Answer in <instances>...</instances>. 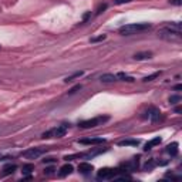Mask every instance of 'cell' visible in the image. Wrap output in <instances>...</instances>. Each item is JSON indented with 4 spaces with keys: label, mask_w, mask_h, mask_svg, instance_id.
<instances>
[{
    "label": "cell",
    "mask_w": 182,
    "mask_h": 182,
    "mask_svg": "<svg viewBox=\"0 0 182 182\" xmlns=\"http://www.w3.org/2000/svg\"><path fill=\"white\" fill-rule=\"evenodd\" d=\"M151 30V24L148 23H132V24H125V26L119 27V34L123 36H132V34H138V33H144Z\"/></svg>",
    "instance_id": "cell-1"
},
{
    "label": "cell",
    "mask_w": 182,
    "mask_h": 182,
    "mask_svg": "<svg viewBox=\"0 0 182 182\" xmlns=\"http://www.w3.org/2000/svg\"><path fill=\"white\" fill-rule=\"evenodd\" d=\"M158 36L164 40H168V41H179L181 40V31L178 30H172L171 27H164L158 31Z\"/></svg>",
    "instance_id": "cell-2"
},
{
    "label": "cell",
    "mask_w": 182,
    "mask_h": 182,
    "mask_svg": "<svg viewBox=\"0 0 182 182\" xmlns=\"http://www.w3.org/2000/svg\"><path fill=\"white\" fill-rule=\"evenodd\" d=\"M110 117L108 115H101V117H95V118H90V119H86V121H81L78 125L87 130V128H94V127H98V125H103L104 123H107Z\"/></svg>",
    "instance_id": "cell-3"
},
{
    "label": "cell",
    "mask_w": 182,
    "mask_h": 182,
    "mask_svg": "<svg viewBox=\"0 0 182 182\" xmlns=\"http://www.w3.org/2000/svg\"><path fill=\"white\" fill-rule=\"evenodd\" d=\"M119 172H123L121 169H114V168H101L98 174H97V179L98 181H105V179H114Z\"/></svg>",
    "instance_id": "cell-4"
},
{
    "label": "cell",
    "mask_w": 182,
    "mask_h": 182,
    "mask_svg": "<svg viewBox=\"0 0 182 182\" xmlns=\"http://www.w3.org/2000/svg\"><path fill=\"white\" fill-rule=\"evenodd\" d=\"M66 132H67V125L63 124V125H59L56 128H51V130L46 131L41 137L43 138H61L66 135Z\"/></svg>",
    "instance_id": "cell-5"
},
{
    "label": "cell",
    "mask_w": 182,
    "mask_h": 182,
    "mask_svg": "<svg viewBox=\"0 0 182 182\" xmlns=\"http://www.w3.org/2000/svg\"><path fill=\"white\" fill-rule=\"evenodd\" d=\"M44 152H47V148H30L23 152V156L27 160H37L38 156H41Z\"/></svg>",
    "instance_id": "cell-6"
},
{
    "label": "cell",
    "mask_w": 182,
    "mask_h": 182,
    "mask_svg": "<svg viewBox=\"0 0 182 182\" xmlns=\"http://www.w3.org/2000/svg\"><path fill=\"white\" fill-rule=\"evenodd\" d=\"M138 168V158H132L131 161H127L121 165V171L123 172H134Z\"/></svg>",
    "instance_id": "cell-7"
},
{
    "label": "cell",
    "mask_w": 182,
    "mask_h": 182,
    "mask_svg": "<svg viewBox=\"0 0 182 182\" xmlns=\"http://www.w3.org/2000/svg\"><path fill=\"white\" fill-rule=\"evenodd\" d=\"M78 142L83 145H100L105 142V138H86V140H80Z\"/></svg>",
    "instance_id": "cell-8"
},
{
    "label": "cell",
    "mask_w": 182,
    "mask_h": 182,
    "mask_svg": "<svg viewBox=\"0 0 182 182\" xmlns=\"http://www.w3.org/2000/svg\"><path fill=\"white\" fill-rule=\"evenodd\" d=\"M147 117H148L152 123H156V121H160V118H161V111L158 110V108H154V107H151L148 110V112H147Z\"/></svg>",
    "instance_id": "cell-9"
},
{
    "label": "cell",
    "mask_w": 182,
    "mask_h": 182,
    "mask_svg": "<svg viewBox=\"0 0 182 182\" xmlns=\"http://www.w3.org/2000/svg\"><path fill=\"white\" fill-rule=\"evenodd\" d=\"M93 169H94V167L91 165V164H88V162H81L80 165H78V171H80V174L86 175V176L91 174Z\"/></svg>",
    "instance_id": "cell-10"
},
{
    "label": "cell",
    "mask_w": 182,
    "mask_h": 182,
    "mask_svg": "<svg viewBox=\"0 0 182 182\" xmlns=\"http://www.w3.org/2000/svg\"><path fill=\"white\" fill-rule=\"evenodd\" d=\"M73 171H74L73 165H70V164H66V165H63V167L60 168L59 175H60V176H67V175H70Z\"/></svg>",
    "instance_id": "cell-11"
},
{
    "label": "cell",
    "mask_w": 182,
    "mask_h": 182,
    "mask_svg": "<svg viewBox=\"0 0 182 182\" xmlns=\"http://www.w3.org/2000/svg\"><path fill=\"white\" fill-rule=\"evenodd\" d=\"M168 154L171 156H176L178 155V142H172V144L167 145V148H165Z\"/></svg>",
    "instance_id": "cell-12"
},
{
    "label": "cell",
    "mask_w": 182,
    "mask_h": 182,
    "mask_svg": "<svg viewBox=\"0 0 182 182\" xmlns=\"http://www.w3.org/2000/svg\"><path fill=\"white\" fill-rule=\"evenodd\" d=\"M161 137H155L154 140H151V141H148L147 144H145V147H144V151H149L151 148H154V147H156V145H160L161 144Z\"/></svg>",
    "instance_id": "cell-13"
},
{
    "label": "cell",
    "mask_w": 182,
    "mask_h": 182,
    "mask_svg": "<svg viewBox=\"0 0 182 182\" xmlns=\"http://www.w3.org/2000/svg\"><path fill=\"white\" fill-rule=\"evenodd\" d=\"M152 57V53L151 51H141V53H137L134 56L135 60H138V61H141V60H149Z\"/></svg>",
    "instance_id": "cell-14"
},
{
    "label": "cell",
    "mask_w": 182,
    "mask_h": 182,
    "mask_svg": "<svg viewBox=\"0 0 182 182\" xmlns=\"http://www.w3.org/2000/svg\"><path fill=\"white\" fill-rule=\"evenodd\" d=\"M140 144L138 140H123V141H118L119 147H137Z\"/></svg>",
    "instance_id": "cell-15"
},
{
    "label": "cell",
    "mask_w": 182,
    "mask_h": 182,
    "mask_svg": "<svg viewBox=\"0 0 182 182\" xmlns=\"http://www.w3.org/2000/svg\"><path fill=\"white\" fill-rule=\"evenodd\" d=\"M16 169H17V167H16L14 164H7V165H4V168H3V175L4 176H6V175H11Z\"/></svg>",
    "instance_id": "cell-16"
},
{
    "label": "cell",
    "mask_w": 182,
    "mask_h": 182,
    "mask_svg": "<svg viewBox=\"0 0 182 182\" xmlns=\"http://www.w3.org/2000/svg\"><path fill=\"white\" fill-rule=\"evenodd\" d=\"M100 80L103 83H112V81H117V75H114V74H103L100 77Z\"/></svg>",
    "instance_id": "cell-17"
},
{
    "label": "cell",
    "mask_w": 182,
    "mask_h": 182,
    "mask_svg": "<svg viewBox=\"0 0 182 182\" xmlns=\"http://www.w3.org/2000/svg\"><path fill=\"white\" fill-rule=\"evenodd\" d=\"M161 75V71H155L154 74H151V75H147V77H144L142 78V81L144 83H149V81H154L155 78H158Z\"/></svg>",
    "instance_id": "cell-18"
},
{
    "label": "cell",
    "mask_w": 182,
    "mask_h": 182,
    "mask_svg": "<svg viewBox=\"0 0 182 182\" xmlns=\"http://www.w3.org/2000/svg\"><path fill=\"white\" fill-rule=\"evenodd\" d=\"M117 78H121L123 81H128V83H132V81H134V78L131 77V75L124 74V73H118V74H117Z\"/></svg>",
    "instance_id": "cell-19"
},
{
    "label": "cell",
    "mask_w": 182,
    "mask_h": 182,
    "mask_svg": "<svg viewBox=\"0 0 182 182\" xmlns=\"http://www.w3.org/2000/svg\"><path fill=\"white\" fill-rule=\"evenodd\" d=\"M83 75V71H77V73H74V74L73 75H68L67 78H66V80H64V81L66 83H70V81H74L75 78H78V77H81Z\"/></svg>",
    "instance_id": "cell-20"
},
{
    "label": "cell",
    "mask_w": 182,
    "mask_h": 182,
    "mask_svg": "<svg viewBox=\"0 0 182 182\" xmlns=\"http://www.w3.org/2000/svg\"><path fill=\"white\" fill-rule=\"evenodd\" d=\"M31 171H34L33 164H26V165H23V174H30Z\"/></svg>",
    "instance_id": "cell-21"
},
{
    "label": "cell",
    "mask_w": 182,
    "mask_h": 182,
    "mask_svg": "<svg viewBox=\"0 0 182 182\" xmlns=\"http://www.w3.org/2000/svg\"><path fill=\"white\" fill-rule=\"evenodd\" d=\"M105 38H107V36H105V34H101L98 37H93L90 41H91V43H98V41H103V40H105Z\"/></svg>",
    "instance_id": "cell-22"
},
{
    "label": "cell",
    "mask_w": 182,
    "mask_h": 182,
    "mask_svg": "<svg viewBox=\"0 0 182 182\" xmlns=\"http://www.w3.org/2000/svg\"><path fill=\"white\" fill-rule=\"evenodd\" d=\"M179 101H181V97H179V95L169 97V103H171V104H176V103H179Z\"/></svg>",
    "instance_id": "cell-23"
},
{
    "label": "cell",
    "mask_w": 182,
    "mask_h": 182,
    "mask_svg": "<svg viewBox=\"0 0 182 182\" xmlns=\"http://www.w3.org/2000/svg\"><path fill=\"white\" fill-rule=\"evenodd\" d=\"M78 90H81V84H78V86L73 87V88H71V90H70V91H68V93H70V94H74V93H77Z\"/></svg>",
    "instance_id": "cell-24"
},
{
    "label": "cell",
    "mask_w": 182,
    "mask_h": 182,
    "mask_svg": "<svg viewBox=\"0 0 182 182\" xmlns=\"http://www.w3.org/2000/svg\"><path fill=\"white\" fill-rule=\"evenodd\" d=\"M154 167H155V162H154V161H151V162H147V164H145V169H152Z\"/></svg>",
    "instance_id": "cell-25"
},
{
    "label": "cell",
    "mask_w": 182,
    "mask_h": 182,
    "mask_svg": "<svg viewBox=\"0 0 182 182\" xmlns=\"http://www.w3.org/2000/svg\"><path fill=\"white\" fill-rule=\"evenodd\" d=\"M169 3L174 4V6H181V4H182V0H169Z\"/></svg>",
    "instance_id": "cell-26"
},
{
    "label": "cell",
    "mask_w": 182,
    "mask_h": 182,
    "mask_svg": "<svg viewBox=\"0 0 182 182\" xmlns=\"http://www.w3.org/2000/svg\"><path fill=\"white\" fill-rule=\"evenodd\" d=\"M56 171L53 167H50V168H46V171H44V174H47V175H50V174H53V172Z\"/></svg>",
    "instance_id": "cell-27"
},
{
    "label": "cell",
    "mask_w": 182,
    "mask_h": 182,
    "mask_svg": "<svg viewBox=\"0 0 182 182\" xmlns=\"http://www.w3.org/2000/svg\"><path fill=\"white\" fill-rule=\"evenodd\" d=\"M131 0H114L115 4H123V3H130Z\"/></svg>",
    "instance_id": "cell-28"
},
{
    "label": "cell",
    "mask_w": 182,
    "mask_h": 182,
    "mask_svg": "<svg viewBox=\"0 0 182 182\" xmlns=\"http://www.w3.org/2000/svg\"><path fill=\"white\" fill-rule=\"evenodd\" d=\"M43 162H44V164H48V162H56V160H54V158H46V160H43Z\"/></svg>",
    "instance_id": "cell-29"
},
{
    "label": "cell",
    "mask_w": 182,
    "mask_h": 182,
    "mask_svg": "<svg viewBox=\"0 0 182 182\" xmlns=\"http://www.w3.org/2000/svg\"><path fill=\"white\" fill-rule=\"evenodd\" d=\"M105 9H107V4H103V6H101V7L98 9V11H97V13H101V11L105 10Z\"/></svg>",
    "instance_id": "cell-30"
},
{
    "label": "cell",
    "mask_w": 182,
    "mask_h": 182,
    "mask_svg": "<svg viewBox=\"0 0 182 182\" xmlns=\"http://www.w3.org/2000/svg\"><path fill=\"white\" fill-rule=\"evenodd\" d=\"M174 90H175V91H179V90H182V86H181V84H178V86L174 87Z\"/></svg>",
    "instance_id": "cell-31"
},
{
    "label": "cell",
    "mask_w": 182,
    "mask_h": 182,
    "mask_svg": "<svg viewBox=\"0 0 182 182\" xmlns=\"http://www.w3.org/2000/svg\"><path fill=\"white\" fill-rule=\"evenodd\" d=\"M175 112H176V114H179V112H181V108H175Z\"/></svg>",
    "instance_id": "cell-32"
}]
</instances>
